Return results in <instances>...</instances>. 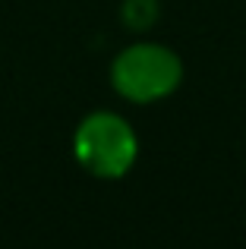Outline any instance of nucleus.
I'll list each match as a JSON object with an SVG mask.
<instances>
[{"label":"nucleus","instance_id":"7ed1b4c3","mask_svg":"<svg viewBox=\"0 0 246 249\" xmlns=\"http://www.w3.org/2000/svg\"><path fill=\"white\" fill-rule=\"evenodd\" d=\"M155 13H158V3L155 0H126L123 3V16L133 29H145V25L155 22Z\"/></svg>","mask_w":246,"mask_h":249},{"label":"nucleus","instance_id":"f03ea898","mask_svg":"<svg viewBox=\"0 0 246 249\" xmlns=\"http://www.w3.org/2000/svg\"><path fill=\"white\" fill-rule=\"evenodd\" d=\"M73 158L98 180H123L139 158V136L114 110H92L73 133Z\"/></svg>","mask_w":246,"mask_h":249},{"label":"nucleus","instance_id":"f257e3e1","mask_svg":"<svg viewBox=\"0 0 246 249\" xmlns=\"http://www.w3.org/2000/svg\"><path fill=\"white\" fill-rule=\"evenodd\" d=\"M183 82V60L158 41H136L111 63V85L129 104H158Z\"/></svg>","mask_w":246,"mask_h":249}]
</instances>
